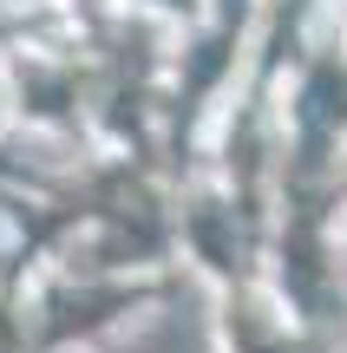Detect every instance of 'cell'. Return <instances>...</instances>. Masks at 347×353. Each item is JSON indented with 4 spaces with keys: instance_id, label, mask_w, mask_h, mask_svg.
I'll use <instances>...</instances> for the list:
<instances>
[{
    "instance_id": "cell-1",
    "label": "cell",
    "mask_w": 347,
    "mask_h": 353,
    "mask_svg": "<svg viewBox=\"0 0 347 353\" xmlns=\"http://www.w3.org/2000/svg\"><path fill=\"white\" fill-rule=\"evenodd\" d=\"M315 118H347V79H335V72L315 79Z\"/></svg>"
}]
</instances>
